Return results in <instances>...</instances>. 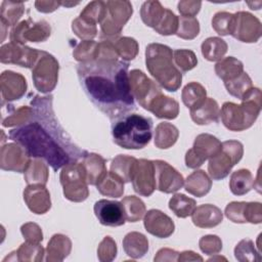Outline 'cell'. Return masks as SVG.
<instances>
[{"label": "cell", "mask_w": 262, "mask_h": 262, "mask_svg": "<svg viewBox=\"0 0 262 262\" xmlns=\"http://www.w3.org/2000/svg\"><path fill=\"white\" fill-rule=\"evenodd\" d=\"M34 118L9 131V138L20 144L31 158L42 159L54 170L82 160L86 150L79 148L58 123L52 96L36 95L31 101Z\"/></svg>", "instance_id": "1"}, {"label": "cell", "mask_w": 262, "mask_h": 262, "mask_svg": "<svg viewBox=\"0 0 262 262\" xmlns=\"http://www.w3.org/2000/svg\"><path fill=\"white\" fill-rule=\"evenodd\" d=\"M128 69L129 63L124 60L101 58L82 62L77 68L85 93L112 120L129 114L135 107Z\"/></svg>", "instance_id": "2"}, {"label": "cell", "mask_w": 262, "mask_h": 262, "mask_svg": "<svg viewBox=\"0 0 262 262\" xmlns=\"http://www.w3.org/2000/svg\"><path fill=\"white\" fill-rule=\"evenodd\" d=\"M145 64L149 74L164 89L175 92L182 83V74L173 61L172 49L161 43H150L145 49Z\"/></svg>", "instance_id": "3"}, {"label": "cell", "mask_w": 262, "mask_h": 262, "mask_svg": "<svg viewBox=\"0 0 262 262\" xmlns=\"http://www.w3.org/2000/svg\"><path fill=\"white\" fill-rule=\"evenodd\" d=\"M114 142L126 149H140L146 146L152 136V121L138 114L119 117L112 125Z\"/></svg>", "instance_id": "4"}, {"label": "cell", "mask_w": 262, "mask_h": 262, "mask_svg": "<svg viewBox=\"0 0 262 262\" xmlns=\"http://www.w3.org/2000/svg\"><path fill=\"white\" fill-rule=\"evenodd\" d=\"M241 100V104L224 102L220 110L221 121L230 131H244L253 126L262 106L261 90L252 87Z\"/></svg>", "instance_id": "5"}, {"label": "cell", "mask_w": 262, "mask_h": 262, "mask_svg": "<svg viewBox=\"0 0 262 262\" xmlns=\"http://www.w3.org/2000/svg\"><path fill=\"white\" fill-rule=\"evenodd\" d=\"M244 155V146L237 140L221 142V149L209 159L208 172L213 180L225 178L232 167L237 164Z\"/></svg>", "instance_id": "6"}, {"label": "cell", "mask_w": 262, "mask_h": 262, "mask_svg": "<svg viewBox=\"0 0 262 262\" xmlns=\"http://www.w3.org/2000/svg\"><path fill=\"white\" fill-rule=\"evenodd\" d=\"M59 180L64 198L69 201L80 203L88 198V183L82 163L72 162L62 167Z\"/></svg>", "instance_id": "7"}, {"label": "cell", "mask_w": 262, "mask_h": 262, "mask_svg": "<svg viewBox=\"0 0 262 262\" xmlns=\"http://www.w3.org/2000/svg\"><path fill=\"white\" fill-rule=\"evenodd\" d=\"M59 64L50 53L40 50L39 57L32 68V79L35 88L41 93L51 92L58 80Z\"/></svg>", "instance_id": "8"}, {"label": "cell", "mask_w": 262, "mask_h": 262, "mask_svg": "<svg viewBox=\"0 0 262 262\" xmlns=\"http://www.w3.org/2000/svg\"><path fill=\"white\" fill-rule=\"evenodd\" d=\"M106 13L100 23L102 35L113 38L119 35L133 13L132 4L126 0H110L105 2Z\"/></svg>", "instance_id": "9"}, {"label": "cell", "mask_w": 262, "mask_h": 262, "mask_svg": "<svg viewBox=\"0 0 262 262\" xmlns=\"http://www.w3.org/2000/svg\"><path fill=\"white\" fill-rule=\"evenodd\" d=\"M220 149L221 142L217 137L208 133H202L195 137L193 146L186 151L185 165L190 169H196Z\"/></svg>", "instance_id": "10"}, {"label": "cell", "mask_w": 262, "mask_h": 262, "mask_svg": "<svg viewBox=\"0 0 262 262\" xmlns=\"http://www.w3.org/2000/svg\"><path fill=\"white\" fill-rule=\"evenodd\" d=\"M51 34L50 25L44 20L33 21L30 17L14 26L9 34L10 42L25 45L26 42H43Z\"/></svg>", "instance_id": "11"}, {"label": "cell", "mask_w": 262, "mask_h": 262, "mask_svg": "<svg viewBox=\"0 0 262 262\" xmlns=\"http://www.w3.org/2000/svg\"><path fill=\"white\" fill-rule=\"evenodd\" d=\"M129 83L133 97L146 111L151 101L162 93L158 84L140 70H132L129 73Z\"/></svg>", "instance_id": "12"}, {"label": "cell", "mask_w": 262, "mask_h": 262, "mask_svg": "<svg viewBox=\"0 0 262 262\" xmlns=\"http://www.w3.org/2000/svg\"><path fill=\"white\" fill-rule=\"evenodd\" d=\"M262 34L261 21L252 13L238 11L233 14L231 36L241 42H257Z\"/></svg>", "instance_id": "13"}, {"label": "cell", "mask_w": 262, "mask_h": 262, "mask_svg": "<svg viewBox=\"0 0 262 262\" xmlns=\"http://www.w3.org/2000/svg\"><path fill=\"white\" fill-rule=\"evenodd\" d=\"M40 54V50L26 45L9 42L0 48V60L2 63H13L24 68H33Z\"/></svg>", "instance_id": "14"}, {"label": "cell", "mask_w": 262, "mask_h": 262, "mask_svg": "<svg viewBox=\"0 0 262 262\" xmlns=\"http://www.w3.org/2000/svg\"><path fill=\"white\" fill-rule=\"evenodd\" d=\"M133 189L139 195L149 196L156 189L154 162L146 159L136 161L131 177Z\"/></svg>", "instance_id": "15"}, {"label": "cell", "mask_w": 262, "mask_h": 262, "mask_svg": "<svg viewBox=\"0 0 262 262\" xmlns=\"http://www.w3.org/2000/svg\"><path fill=\"white\" fill-rule=\"evenodd\" d=\"M152 162L155 166L156 189L165 193H172L184 185L183 176L170 164L162 160Z\"/></svg>", "instance_id": "16"}, {"label": "cell", "mask_w": 262, "mask_h": 262, "mask_svg": "<svg viewBox=\"0 0 262 262\" xmlns=\"http://www.w3.org/2000/svg\"><path fill=\"white\" fill-rule=\"evenodd\" d=\"M31 161L27 150L18 143H6L0 151V167L5 171L24 173Z\"/></svg>", "instance_id": "17"}, {"label": "cell", "mask_w": 262, "mask_h": 262, "mask_svg": "<svg viewBox=\"0 0 262 262\" xmlns=\"http://www.w3.org/2000/svg\"><path fill=\"white\" fill-rule=\"evenodd\" d=\"M94 214L98 221L105 226L117 227L126 222L124 208L121 202L99 200L94 204Z\"/></svg>", "instance_id": "18"}, {"label": "cell", "mask_w": 262, "mask_h": 262, "mask_svg": "<svg viewBox=\"0 0 262 262\" xmlns=\"http://www.w3.org/2000/svg\"><path fill=\"white\" fill-rule=\"evenodd\" d=\"M143 224L148 233L159 238L169 237L175 230L173 220L164 212L157 209L148 210L145 213Z\"/></svg>", "instance_id": "19"}, {"label": "cell", "mask_w": 262, "mask_h": 262, "mask_svg": "<svg viewBox=\"0 0 262 262\" xmlns=\"http://www.w3.org/2000/svg\"><path fill=\"white\" fill-rule=\"evenodd\" d=\"M26 78L12 71H4L0 76L2 102L13 101L23 97L27 91Z\"/></svg>", "instance_id": "20"}, {"label": "cell", "mask_w": 262, "mask_h": 262, "mask_svg": "<svg viewBox=\"0 0 262 262\" xmlns=\"http://www.w3.org/2000/svg\"><path fill=\"white\" fill-rule=\"evenodd\" d=\"M24 201L35 214H45L51 208L50 193L43 184H29L24 190Z\"/></svg>", "instance_id": "21"}, {"label": "cell", "mask_w": 262, "mask_h": 262, "mask_svg": "<svg viewBox=\"0 0 262 262\" xmlns=\"http://www.w3.org/2000/svg\"><path fill=\"white\" fill-rule=\"evenodd\" d=\"M192 223L200 228H212L223 220L222 211L212 204H204L196 207L191 214Z\"/></svg>", "instance_id": "22"}, {"label": "cell", "mask_w": 262, "mask_h": 262, "mask_svg": "<svg viewBox=\"0 0 262 262\" xmlns=\"http://www.w3.org/2000/svg\"><path fill=\"white\" fill-rule=\"evenodd\" d=\"M189 111L191 120L198 125H208L219 121V105L217 101L211 97H206L200 105Z\"/></svg>", "instance_id": "23"}, {"label": "cell", "mask_w": 262, "mask_h": 262, "mask_svg": "<svg viewBox=\"0 0 262 262\" xmlns=\"http://www.w3.org/2000/svg\"><path fill=\"white\" fill-rule=\"evenodd\" d=\"M81 163L86 173L87 183L90 185L96 186L99 180L107 172L105 167V160L100 155L93 154V152H86Z\"/></svg>", "instance_id": "24"}, {"label": "cell", "mask_w": 262, "mask_h": 262, "mask_svg": "<svg viewBox=\"0 0 262 262\" xmlns=\"http://www.w3.org/2000/svg\"><path fill=\"white\" fill-rule=\"evenodd\" d=\"M72 250L71 239L61 233H56L52 235L48 242L46 248V258L48 262H59L64 260Z\"/></svg>", "instance_id": "25"}, {"label": "cell", "mask_w": 262, "mask_h": 262, "mask_svg": "<svg viewBox=\"0 0 262 262\" xmlns=\"http://www.w3.org/2000/svg\"><path fill=\"white\" fill-rule=\"evenodd\" d=\"M147 111L157 118L173 120L179 115V103L174 98L161 93L151 101Z\"/></svg>", "instance_id": "26"}, {"label": "cell", "mask_w": 262, "mask_h": 262, "mask_svg": "<svg viewBox=\"0 0 262 262\" xmlns=\"http://www.w3.org/2000/svg\"><path fill=\"white\" fill-rule=\"evenodd\" d=\"M184 187L188 193L201 198L210 191L212 180L204 170H195L184 180Z\"/></svg>", "instance_id": "27"}, {"label": "cell", "mask_w": 262, "mask_h": 262, "mask_svg": "<svg viewBox=\"0 0 262 262\" xmlns=\"http://www.w3.org/2000/svg\"><path fill=\"white\" fill-rule=\"evenodd\" d=\"M123 249L130 258L139 259L147 253L148 241L144 234L132 231L127 233L123 238Z\"/></svg>", "instance_id": "28"}, {"label": "cell", "mask_w": 262, "mask_h": 262, "mask_svg": "<svg viewBox=\"0 0 262 262\" xmlns=\"http://www.w3.org/2000/svg\"><path fill=\"white\" fill-rule=\"evenodd\" d=\"M44 249L40 244H33L26 242L19 246V248L10 253L3 259V262L8 261H42L44 256Z\"/></svg>", "instance_id": "29"}, {"label": "cell", "mask_w": 262, "mask_h": 262, "mask_svg": "<svg viewBox=\"0 0 262 262\" xmlns=\"http://www.w3.org/2000/svg\"><path fill=\"white\" fill-rule=\"evenodd\" d=\"M214 70L223 82H227L235 79L244 72V64L239 59L233 56H227L220 59L215 64Z\"/></svg>", "instance_id": "30"}, {"label": "cell", "mask_w": 262, "mask_h": 262, "mask_svg": "<svg viewBox=\"0 0 262 262\" xmlns=\"http://www.w3.org/2000/svg\"><path fill=\"white\" fill-rule=\"evenodd\" d=\"M179 137L176 126L168 122L158 124L155 130V145L161 149H167L175 144Z\"/></svg>", "instance_id": "31"}, {"label": "cell", "mask_w": 262, "mask_h": 262, "mask_svg": "<svg viewBox=\"0 0 262 262\" xmlns=\"http://www.w3.org/2000/svg\"><path fill=\"white\" fill-rule=\"evenodd\" d=\"M255 184L252 173L248 169H239L234 171L229 180L230 191L234 195H244L248 193Z\"/></svg>", "instance_id": "32"}, {"label": "cell", "mask_w": 262, "mask_h": 262, "mask_svg": "<svg viewBox=\"0 0 262 262\" xmlns=\"http://www.w3.org/2000/svg\"><path fill=\"white\" fill-rule=\"evenodd\" d=\"M227 43L219 37H209L201 45L203 56L209 61H219L227 52Z\"/></svg>", "instance_id": "33"}, {"label": "cell", "mask_w": 262, "mask_h": 262, "mask_svg": "<svg viewBox=\"0 0 262 262\" xmlns=\"http://www.w3.org/2000/svg\"><path fill=\"white\" fill-rule=\"evenodd\" d=\"M124 181L112 171L105 175L96 184L97 190L102 194L111 198H120L124 192Z\"/></svg>", "instance_id": "34"}, {"label": "cell", "mask_w": 262, "mask_h": 262, "mask_svg": "<svg viewBox=\"0 0 262 262\" xmlns=\"http://www.w3.org/2000/svg\"><path fill=\"white\" fill-rule=\"evenodd\" d=\"M25 12V3L20 1L4 0L1 3L0 21L6 27H14Z\"/></svg>", "instance_id": "35"}, {"label": "cell", "mask_w": 262, "mask_h": 262, "mask_svg": "<svg viewBox=\"0 0 262 262\" xmlns=\"http://www.w3.org/2000/svg\"><path fill=\"white\" fill-rule=\"evenodd\" d=\"M25 174V180L29 184H43L47 183L49 172L47 165L40 159L31 160Z\"/></svg>", "instance_id": "36"}, {"label": "cell", "mask_w": 262, "mask_h": 262, "mask_svg": "<svg viewBox=\"0 0 262 262\" xmlns=\"http://www.w3.org/2000/svg\"><path fill=\"white\" fill-rule=\"evenodd\" d=\"M206 88L198 82H190L186 84L181 92L182 102L189 110H192L200 105L206 99Z\"/></svg>", "instance_id": "37"}, {"label": "cell", "mask_w": 262, "mask_h": 262, "mask_svg": "<svg viewBox=\"0 0 262 262\" xmlns=\"http://www.w3.org/2000/svg\"><path fill=\"white\" fill-rule=\"evenodd\" d=\"M165 7L162 6L161 2L157 0L145 1L142 3L140 8V16L142 21L150 28L158 26L165 13Z\"/></svg>", "instance_id": "38"}, {"label": "cell", "mask_w": 262, "mask_h": 262, "mask_svg": "<svg viewBox=\"0 0 262 262\" xmlns=\"http://www.w3.org/2000/svg\"><path fill=\"white\" fill-rule=\"evenodd\" d=\"M137 159L128 155H118L111 164V171L119 176L124 182H130L133 168Z\"/></svg>", "instance_id": "39"}, {"label": "cell", "mask_w": 262, "mask_h": 262, "mask_svg": "<svg viewBox=\"0 0 262 262\" xmlns=\"http://www.w3.org/2000/svg\"><path fill=\"white\" fill-rule=\"evenodd\" d=\"M195 208V201L183 193H175L169 201V209L179 218L191 216Z\"/></svg>", "instance_id": "40"}, {"label": "cell", "mask_w": 262, "mask_h": 262, "mask_svg": "<svg viewBox=\"0 0 262 262\" xmlns=\"http://www.w3.org/2000/svg\"><path fill=\"white\" fill-rule=\"evenodd\" d=\"M125 212V218L128 222H137L142 219L146 213L144 203L135 195H127L122 200Z\"/></svg>", "instance_id": "41"}, {"label": "cell", "mask_w": 262, "mask_h": 262, "mask_svg": "<svg viewBox=\"0 0 262 262\" xmlns=\"http://www.w3.org/2000/svg\"><path fill=\"white\" fill-rule=\"evenodd\" d=\"M113 42L119 57L124 61L132 60L138 53V43L135 39L131 37H119V38H110Z\"/></svg>", "instance_id": "42"}, {"label": "cell", "mask_w": 262, "mask_h": 262, "mask_svg": "<svg viewBox=\"0 0 262 262\" xmlns=\"http://www.w3.org/2000/svg\"><path fill=\"white\" fill-rule=\"evenodd\" d=\"M224 85L230 95L242 99V97L253 87V82L250 76L246 72H243L235 79L224 82Z\"/></svg>", "instance_id": "43"}, {"label": "cell", "mask_w": 262, "mask_h": 262, "mask_svg": "<svg viewBox=\"0 0 262 262\" xmlns=\"http://www.w3.org/2000/svg\"><path fill=\"white\" fill-rule=\"evenodd\" d=\"M34 118V110L31 106L23 105L17 110L8 112V116L2 118V125L4 127L21 126L30 122Z\"/></svg>", "instance_id": "44"}, {"label": "cell", "mask_w": 262, "mask_h": 262, "mask_svg": "<svg viewBox=\"0 0 262 262\" xmlns=\"http://www.w3.org/2000/svg\"><path fill=\"white\" fill-rule=\"evenodd\" d=\"M234 256L241 262H260V252L256 250L254 242L250 238L242 239L234 248Z\"/></svg>", "instance_id": "45"}, {"label": "cell", "mask_w": 262, "mask_h": 262, "mask_svg": "<svg viewBox=\"0 0 262 262\" xmlns=\"http://www.w3.org/2000/svg\"><path fill=\"white\" fill-rule=\"evenodd\" d=\"M106 13V5L104 1H91L81 11L79 17L93 25L100 24Z\"/></svg>", "instance_id": "46"}, {"label": "cell", "mask_w": 262, "mask_h": 262, "mask_svg": "<svg viewBox=\"0 0 262 262\" xmlns=\"http://www.w3.org/2000/svg\"><path fill=\"white\" fill-rule=\"evenodd\" d=\"M98 53V43L93 40H84L80 42L73 51V56L80 63L94 60Z\"/></svg>", "instance_id": "47"}, {"label": "cell", "mask_w": 262, "mask_h": 262, "mask_svg": "<svg viewBox=\"0 0 262 262\" xmlns=\"http://www.w3.org/2000/svg\"><path fill=\"white\" fill-rule=\"evenodd\" d=\"M200 33V23L195 17L178 16V29L175 35L181 39H194Z\"/></svg>", "instance_id": "48"}, {"label": "cell", "mask_w": 262, "mask_h": 262, "mask_svg": "<svg viewBox=\"0 0 262 262\" xmlns=\"http://www.w3.org/2000/svg\"><path fill=\"white\" fill-rule=\"evenodd\" d=\"M173 61L180 72H188L196 67L198 58L193 51L188 49H177L173 51Z\"/></svg>", "instance_id": "49"}, {"label": "cell", "mask_w": 262, "mask_h": 262, "mask_svg": "<svg viewBox=\"0 0 262 262\" xmlns=\"http://www.w3.org/2000/svg\"><path fill=\"white\" fill-rule=\"evenodd\" d=\"M178 29V16L170 9H165V13L154 30L160 35L170 36L176 34Z\"/></svg>", "instance_id": "50"}, {"label": "cell", "mask_w": 262, "mask_h": 262, "mask_svg": "<svg viewBox=\"0 0 262 262\" xmlns=\"http://www.w3.org/2000/svg\"><path fill=\"white\" fill-rule=\"evenodd\" d=\"M233 21V13L227 11H219L214 14L212 18V27L215 32L221 36L231 34Z\"/></svg>", "instance_id": "51"}, {"label": "cell", "mask_w": 262, "mask_h": 262, "mask_svg": "<svg viewBox=\"0 0 262 262\" xmlns=\"http://www.w3.org/2000/svg\"><path fill=\"white\" fill-rule=\"evenodd\" d=\"M72 30L77 37L84 40H91L97 35L96 25L88 23L81 17H77L72 23Z\"/></svg>", "instance_id": "52"}, {"label": "cell", "mask_w": 262, "mask_h": 262, "mask_svg": "<svg viewBox=\"0 0 262 262\" xmlns=\"http://www.w3.org/2000/svg\"><path fill=\"white\" fill-rule=\"evenodd\" d=\"M117 256V245L111 236H104L97 249V257L102 262L113 261Z\"/></svg>", "instance_id": "53"}, {"label": "cell", "mask_w": 262, "mask_h": 262, "mask_svg": "<svg viewBox=\"0 0 262 262\" xmlns=\"http://www.w3.org/2000/svg\"><path fill=\"white\" fill-rule=\"evenodd\" d=\"M200 249L207 255H214L222 250V242L219 236L214 234H208L201 237L199 242Z\"/></svg>", "instance_id": "54"}, {"label": "cell", "mask_w": 262, "mask_h": 262, "mask_svg": "<svg viewBox=\"0 0 262 262\" xmlns=\"http://www.w3.org/2000/svg\"><path fill=\"white\" fill-rule=\"evenodd\" d=\"M247 202H231L225 208V216L234 223H247L245 218V208Z\"/></svg>", "instance_id": "55"}, {"label": "cell", "mask_w": 262, "mask_h": 262, "mask_svg": "<svg viewBox=\"0 0 262 262\" xmlns=\"http://www.w3.org/2000/svg\"><path fill=\"white\" fill-rule=\"evenodd\" d=\"M20 231L27 242L40 244L43 239V233L40 226L34 222H28L21 225Z\"/></svg>", "instance_id": "56"}, {"label": "cell", "mask_w": 262, "mask_h": 262, "mask_svg": "<svg viewBox=\"0 0 262 262\" xmlns=\"http://www.w3.org/2000/svg\"><path fill=\"white\" fill-rule=\"evenodd\" d=\"M245 218H246V222H250L253 224L261 223V221H262V206H261V204L257 203V202L246 203Z\"/></svg>", "instance_id": "57"}, {"label": "cell", "mask_w": 262, "mask_h": 262, "mask_svg": "<svg viewBox=\"0 0 262 262\" xmlns=\"http://www.w3.org/2000/svg\"><path fill=\"white\" fill-rule=\"evenodd\" d=\"M201 6L202 2L196 0H182L177 5L181 16L186 17H194V15L199 13Z\"/></svg>", "instance_id": "58"}, {"label": "cell", "mask_w": 262, "mask_h": 262, "mask_svg": "<svg viewBox=\"0 0 262 262\" xmlns=\"http://www.w3.org/2000/svg\"><path fill=\"white\" fill-rule=\"evenodd\" d=\"M59 6H61L60 1H49V0H38L35 2V7L38 11L49 13L56 10Z\"/></svg>", "instance_id": "59"}, {"label": "cell", "mask_w": 262, "mask_h": 262, "mask_svg": "<svg viewBox=\"0 0 262 262\" xmlns=\"http://www.w3.org/2000/svg\"><path fill=\"white\" fill-rule=\"evenodd\" d=\"M178 256L179 253L175 250L163 248L158 251L157 256L155 257V261H178Z\"/></svg>", "instance_id": "60"}, {"label": "cell", "mask_w": 262, "mask_h": 262, "mask_svg": "<svg viewBox=\"0 0 262 262\" xmlns=\"http://www.w3.org/2000/svg\"><path fill=\"white\" fill-rule=\"evenodd\" d=\"M203 260H204L203 257H201L193 251H183V252L179 253V256H178V261H180V262H182V261H203Z\"/></svg>", "instance_id": "61"}, {"label": "cell", "mask_w": 262, "mask_h": 262, "mask_svg": "<svg viewBox=\"0 0 262 262\" xmlns=\"http://www.w3.org/2000/svg\"><path fill=\"white\" fill-rule=\"evenodd\" d=\"M60 4L61 6H66V7H69V6H75V5H78L79 2H61L60 1Z\"/></svg>", "instance_id": "62"}, {"label": "cell", "mask_w": 262, "mask_h": 262, "mask_svg": "<svg viewBox=\"0 0 262 262\" xmlns=\"http://www.w3.org/2000/svg\"><path fill=\"white\" fill-rule=\"evenodd\" d=\"M260 3H262V2H261V1H258V2H255V3H251V2H248L247 4H248V5L251 7V9H256V10H257V9H259V8L256 6V4H260Z\"/></svg>", "instance_id": "63"}]
</instances>
